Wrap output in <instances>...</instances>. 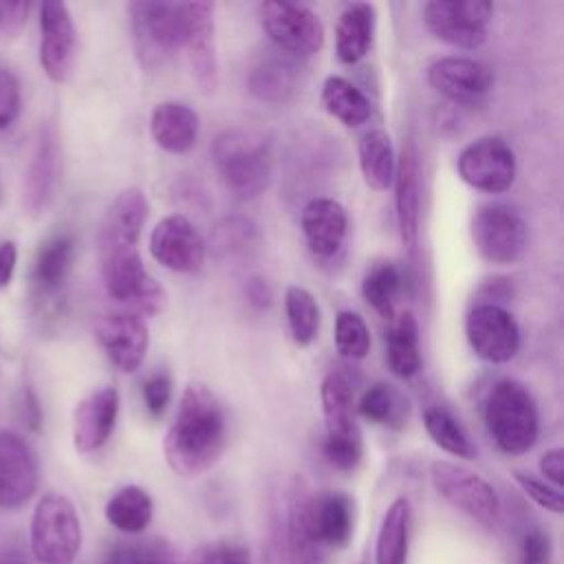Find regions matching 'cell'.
<instances>
[{
    "label": "cell",
    "mask_w": 564,
    "mask_h": 564,
    "mask_svg": "<svg viewBox=\"0 0 564 564\" xmlns=\"http://www.w3.org/2000/svg\"><path fill=\"white\" fill-rule=\"evenodd\" d=\"M29 13L26 2L18 0H0V33H13L18 31Z\"/></svg>",
    "instance_id": "7dc6e473"
},
{
    "label": "cell",
    "mask_w": 564,
    "mask_h": 564,
    "mask_svg": "<svg viewBox=\"0 0 564 564\" xmlns=\"http://www.w3.org/2000/svg\"><path fill=\"white\" fill-rule=\"evenodd\" d=\"M410 500L403 496L394 498L386 509L377 533L375 564H405L410 542Z\"/></svg>",
    "instance_id": "f546056e"
},
{
    "label": "cell",
    "mask_w": 564,
    "mask_h": 564,
    "mask_svg": "<svg viewBox=\"0 0 564 564\" xmlns=\"http://www.w3.org/2000/svg\"><path fill=\"white\" fill-rule=\"evenodd\" d=\"M540 471L553 487L560 489L564 485V449L562 447L546 449L540 458Z\"/></svg>",
    "instance_id": "bcb514c9"
},
{
    "label": "cell",
    "mask_w": 564,
    "mask_h": 564,
    "mask_svg": "<svg viewBox=\"0 0 564 564\" xmlns=\"http://www.w3.org/2000/svg\"><path fill=\"white\" fill-rule=\"evenodd\" d=\"M82 549L75 505L62 494H46L31 518V551L40 564H73Z\"/></svg>",
    "instance_id": "8992f818"
},
{
    "label": "cell",
    "mask_w": 564,
    "mask_h": 564,
    "mask_svg": "<svg viewBox=\"0 0 564 564\" xmlns=\"http://www.w3.org/2000/svg\"><path fill=\"white\" fill-rule=\"evenodd\" d=\"M401 291V273L394 262L379 260L370 264L361 280V295L383 319H394V306Z\"/></svg>",
    "instance_id": "d590c367"
},
{
    "label": "cell",
    "mask_w": 564,
    "mask_h": 564,
    "mask_svg": "<svg viewBox=\"0 0 564 564\" xmlns=\"http://www.w3.org/2000/svg\"><path fill=\"white\" fill-rule=\"evenodd\" d=\"M357 154L364 183L375 192H386L392 185L397 170V154L390 134L381 128L368 130L359 139Z\"/></svg>",
    "instance_id": "83f0119b"
},
{
    "label": "cell",
    "mask_w": 564,
    "mask_h": 564,
    "mask_svg": "<svg viewBox=\"0 0 564 564\" xmlns=\"http://www.w3.org/2000/svg\"><path fill=\"white\" fill-rule=\"evenodd\" d=\"M95 337L108 361L121 372H134L143 364L150 346L145 319L130 311L101 315L95 324Z\"/></svg>",
    "instance_id": "d6986e66"
},
{
    "label": "cell",
    "mask_w": 564,
    "mask_h": 564,
    "mask_svg": "<svg viewBox=\"0 0 564 564\" xmlns=\"http://www.w3.org/2000/svg\"><path fill=\"white\" fill-rule=\"evenodd\" d=\"M205 240L189 218L170 214L161 218L150 234L152 258L176 273H194L205 262Z\"/></svg>",
    "instance_id": "ac0fdd59"
},
{
    "label": "cell",
    "mask_w": 564,
    "mask_h": 564,
    "mask_svg": "<svg viewBox=\"0 0 564 564\" xmlns=\"http://www.w3.org/2000/svg\"><path fill=\"white\" fill-rule=\"evenodd\" d=\"M262 247L260 227L245 216H227L212 229V253L223 262L251 260Z\"/></svg>",
    "instance_id": "4316f807"
},
{
    "label": "cell",
    "mask_w": 564,
    "mask_h": 564,
    "mask_svg": "<svg viewBox=\"0 0 564 564\" xmlns=\"http://www.w3.org/2000/svg\"><path fill=\"white\" fill-rule=\"evenodd\" d=\"M427 84L445 99L458 106L476 108L485 104V99L494 90L496 77L494 70L478 59L447 55L438 57L427 66Z\"/></svg>",
    "instance_id": "5bb4252c"
},
{
    "label": "cell",
    "mask_w": 564,
    "mask_h": 564,
    "mask_svg": "<svg viewBox=\"0 0 564 564\" xmlns=\"http://www.w3.org/2000/svg\"><path fill=\"white\" fill-rule=\"evenodd\" d=\"M482 421L498 449L509 456L527 454L540 434L535 401L513 379H500L489 388L482 403Z\"/></svg>",
    "instance_id": "3957f363"
},
{
    "label": "cell",
    "mask_w": 564,
    "mask_h": 564,
    "mask_svg": "<svg viewBox=\"0 0 564 564\" xmlns=\"http://www.w3.org/2000/svg\"><path fill=\"white\" fill-rule=\"evenodd\" d=\"M148 214H150V205L143 189L139 187L121 189L112 198V203L108 205L101 218L99 234H97L99 256L137 249Z\"/></svg>",
    "instance_id": "44dd1931"
},
{
    "label": "cell",
    "mask_w": 564,
    "mask_h": 564,
    "mask_svg": "<svg viewBox=\"0 0 564 564\" xmlns=\"http://www.w3.org/2000/svg\"><path fill=\"white\" fill-rule=\"evenodd\" d=\"M227 445V416L216 394L189 383L176 408V416L165 432L163 454L170 469L183 478L209 471Z\"/></svg>",
    "instance_id": "6da1fadb"
},
{
    "label": "cell",
    "mask_w": 564,
    "mask_h": 564,
    "mask_svg": "<svg viewBox=\"0 0 564 564\" xmlns=\"http://www.w3.org/2000/svg\"><path fill=\"white\" fill-rule=\"evenodd\" d=\"M247 300L253 308H267L271 306V300H273V291L269 286V282L262 278V275H253L247 280Z\"/></svg>",
    "instance_id": "681fc988"
},
{
    "label": "cell",
    "mask_w": 564,
    "mask_h": 564,
    "mask_svg": "<svg viewBox=\"0 0 564 564\" xmlns=\"http://www.w3.org/2000/svg\"><path fill=\"white\" fill-rule=\"evenodd\" d=\"M465 337L487 364H507L520 350V326L502 304L478 302L465 317Z\"/></svg>",
    "instance_id": "4fadbf2b"
},
{
    "label": "cell",
    "mask_w": 564,
    "mask_h": 564,
    "mask_svg": "<svg viewBox=\"0 0 564 564\" xmlns=\"http://www.w3.org/2000/svg\"><path fill=\"white\" fill-rule=\"evenodd\" d=\"M40 482L37 458L31 445L13 430H0V507L20 509Z\"/></svg>",
    "instance_id": "ffe728a7"
},
{
    "label": "cell",
    "mask_w": 564,
    "mask_h": 564,
    "mask_svg": "<svg viewBox=\"0 0 564 564\" xmlns=\"http://www.w3.org/2000/svg\"><path fill=\"white\" fill-rule=\"evenodd\" d=\"M335 346L346 359L359 361L370 352V330L355 311H341L335 317Z\"/></svg>",
    "instance_id": "ab89813d"
},
{
    "label": "cell",
    "mask_w": 564,
    "mask_h": 564,
    "mask_svg": "<svg viewBox=\"0 0 564 564\" xmlns=\"http://www.w3.org/2000/svg\"><path fill=\"white\" fill-rule=\"evenodd\" d=\"M551 540L544 531L531 529L520 542V564H549Z\"/></svg>",
    "instance_id": "ee69618b"
},
{
    "label": "cell",
    "mask_w": 564,
    "mask_h": 564,
    "mask_svg": "<svg viewBox=\"0 0 564 564\" xmlns=\"http://www.w3.org/2000/svg\"><path fill=\"white\" fill-rule=\"evenodd\" d=\"M119 416V392L104 386L86 394L73 412V445L79 454L97 452L110 438Z\"/></svg>",
    "instance_id": "7402d4cb"
},
{
    "label": "cell",
    "mask_w": 564,
    "mask_h": 564,
    "mask_svg": "<svg viewBox=\"0 0 564 564\" xmlns=\"http://www.w3.org/2000/svg\"><path fill=\"white\" fill-rule=\"evenodd\" d=\"M75 242L70 234H55L42 242L33 260V284L42 295H55L70 271Z\"/></svg>",
    "instance_id": "f1b7e54d"
},
{
    "label": "cell",
    "mask_w": 564,
    "mask_h": 564,
    "mask_svg": "<svg viewBox=\"0 0 564 564\" xmlns=\"http://www.w3.org/2000/svg\"><path fill=\"white\" fill-rule=\"evenodd\" d=\"M494 4L487 0H430L423 4L427 31L460 51H476L487 42Z\"/></svg>",
    "instance_id": "ba28073f"
},
{
    "label": "cell",
    "mask_w": 564,
    "mask_h": 564,
    "mask_svg": "<svg viewBox=\"0 0 564 564\" xmlns=\"http://www.w3.org/2000/svg\"><path fill=\"white\" fill-rule=\"evenodd\" d=\"M18 264V249L11 240H0V289L9 286Z\"/></svg>",
    "instance_id": "f907efd6"
},
{
    "label": "cell",
    "mask_w": 564,
    "mask_h": 564,
    "mask_svg": "<svg viewBox=\"0 0 564 564\" xmlns=\"http://www.w3.org/2000/svg\"><path fill=\"white\" fill-rule=\"evenodd\" d=\"M57 163L59 154L55 137L51 132H44L37 143L24 185V207L31 214H40L46 207L57 181Z\"/></svg>",
    "instance_id": "1f68e13d"
},
{
    "label": "cell",
    "mask_w": 564,
    "mask_h": 564,
    "mask_svg": "<svg viewBox=\"0 0 564 564\" xmlns=\"http://www.w3.org/2000/svg\"><path fill=\"white\" fill-rule=\"evenodd\" d=\"M297 73L295 66L278 55L262 57L249 73V93L264 104H282L295 90Z\"/></svg>",
    "instance_id": "d6a6232c"
},
{
    "label": "cell",
    "mask_w": 564,
    "mask_h": 564,
    "mask_svg": "<svg viewBox=\"0 0 564 564\" xmlns=\"http://www.w3.org/2000/svg\"><path fill=\"white\" fill-rule=\"evenodd\" d=\"M386 357L390 370L401 379H412L421 370L419 322L410 311L394 315L386 335Z\"/></svg>",
    "instance_id": "4dcf8cb0"
},
{
    "label": "cell",
    "mask_w": 564,
    "mask_h": 564,
    "mask_svg": "<svg viewBox=\"0 0 564 564\" xmlns=\"http://www.w3.org/2000/svg\"><path fill=\"white\" fill-rule=\"evenodd\" d=\"M518 487L542 509L551 511V513H562L564 511V496L557 487L553 485H546L544 480L531 476V474H522V471H516L513 474Z\"/></svg>",
    "instance_id": "60d3db41"
},
{
    "label": "cell",
    "mask_w": 564,
    "mask_h": 564,
    "mask_svg": "<svg viewBox=\"0 0 564 564\" xmlns=\"http://www.w3.org/2000/svg\"><path fill=\"white\" fill-rule=\"evenodd\" d=\"M291 507L319 546L341 549L350 542L355 505L346 494L322 491L317 496H297Z\"/></svg>",
    "instance_id": "2e32d148"
},
{
    "label": "cell",
    "mask_w": 564,
    "mask_h": 564,
    "mask_svg": "<svg viewBox=\"0 0 564 564\" xmlns=\"http://www.w3.org/2000/svg\"><path fill=\"white\" fill-rule=\"evenodd\" d=\"M198 564H249V553L242 546L218 542L200 553Z\"/></svg>",
    "instance_id": "f6af8a7d"
},
{
    "label": "cell",
    "mask_w": 564,
    "mask_h": 564,
    "mask_svg": "<svg viewBox=\"0 0 564 564\" xmlns=\"http://www.w3.org/2000/svg\"><path fill=\"white\" fill-rule=\"evenodd\" d=\"M284 313L293 341L302 348L311 346L319 333V304L315 295L300 284L286 286Z\"/></svg>",
    "instance_id": "8d00e7d4"
},
{
    "label": "cell",
    "mask_w": 564,
    "mask_h": 564,
    "mask_svg": "<svg viewBox=\"0 0 564 564\" xmlns=\"http://www.w3.org/2000/svg\"><path fill=\"white\" fill-rule=\"evenodd\" d=\"M0 564H29V562L20 551H9V553L0 555Z\"/></svg>",
    "instance_id": "816d5d0a"
},
{
    "label": "cell",
    "mask_w": 564,
    "mask_h": 564,
    "mask_svg": "<svg viewBox=\"0 0 564 564\" xmlns=\"http://www.w3.org/2000/svg\"><path fill=\"white\" fill-rule=\"evenodd\" d=\"M101 278L108 295L134 315H159L167 306V293L145 269L139 249L99 256Z\"/></svg>",
    "instance_id": "52a82bcc"
},
{
    "label": "cell",
    "mask_w": 564,
    "mask_h": 564,
    "mask_svg": "<svg viewBox=\"0 0 564 564\" xmlns=\"http://www.w3.org/2000/svg\"><path fill=\"white\" fill-rule=\"evenodd\" d=\"M434 489L458 511L491 529L500 520V500L489 480L449 460H434L430 467Z\"/></svg>",
    "instance_id": "8fae6325"
},
{
    "label": "cell",
    "mask_w": 564,
    "mask_h": 564,
    "mask_svg": "<svg viewBox=\"0 0 564 564\" xmlns=\"http://www.w3.org/2000/svg\"><path fill=\"white\" fill-rule=\"evenodd\" d=\"M132 46L139 64L156 70L172 59L183 44L181 2H130Z\"/></svg>",
    "instance_id": "5b68a950"
},
{
    "label": "cell",
    "mask_w": 564,
    "mask_h": 564,
    "mask_svg": "<svg viewBox=\"0 0 564 564\" xmlns=\"http://www.w3.org/2000/svg\"><path fill=\"white\" fill-rule=\"evenodd\" d=\"M22 106L20 82L13 73L0 70V130L13 123Z\"/></svg>",
    "instance_id": "7bdbcfd3"
},
{
    "label": "cell",
    "mask_w": 564,
    "mask_h": 564,
    "mask_svg": "<svg viewBox=\"0 0 564 564\" xmlns=\"http://www.w3.org/2000/svg\"><path fill=\"white\" fill-rule=\"evenodd\" d=\"M141 394H143V403L148 408V412L152 416H161L165 412V408L170 405L172 399V379L167 372L156 370L150 377H145L143 386H141Z\"/></svg>",
    "instance_id": "b9f144b4"
},
{
    "label": "cell",
    "mask_w": 564,
    "mask_h": 564,
    "mask_svg": "<svg viewBox=\"0 0 564 564\" xmlns=\"http://www.w3.org/2000/svg\"><path fill=\"white\" fill-rule=\"evenodd\" d=\"M154 513L152 498L145 489L128 485L106 502V520L121 533H141Z\"/></svg>",
    "instance_id": "e575fe53"
},
{
    "label": "cell",
    "mask_w": 564,
    "mask_h": 564,
    "mask_svg": "<svg viewBox=\"0 0 564 564\" xmlns=\"http://www.w3.org/2000/svg\"><path fill=\"white\" fill-rule=\"evenodd\" d=\"M198 130L196 110L181 101H161L150 115L152 139L167 154H187L198 141Z\"/></svg>",
    "instance_id": "d4e9b609"
},
{
    "label": "cell",
    "mask_w": 564,
    "mask_h": 564,
    "mask_svg": "<svg viewBox=\"0 0 564 564\" xmlns=\"http://www.w3.org/2000/svg\"><path fill=\"white\" fill-rule=\"evenodd\" d=\"M212 159L223 185L238 198H256L273 176L269 137L253 128H225L212 145Z\"/></svg>",
    "instance_id": "7a4b0ae2"
},
{
    "label": "cell",
    "mask_w": 564,
    "mask_h": 564,
    "mask_svg": "<svg viewBox=\"0 0 564 564\" xmlns=\"http://www.w3.org/2000/svg\"><path fill=\"white\" fill-rule=\"evenodd\" d=\"M394 207H397V227L401 242L408 249L416 247L419 240V220H421V170L419 156L412 143H405L394 170Z\"/></svg>",
    "instance_id": "cb8c5ba5"
},
{
    "label": "cell",
    "mask_w": 564,
    "mask_h": 564,
    "mask_svg": "<svg viewBox=\"0 0 564 564\" xmlns=\"http://www.w3.org/2000/svg\"><path fill=\"white\" fill-rule=\"evenodd\" d=\"M423 425H425L430 438L447 454H452L456 458H465V460L476 458V445L471 443V438L467 436L463 425L445 408H438V405L427 408L423 412Z\"/></svg>",
    "instance_id": "f35d334b"
},
{
    "label": "cell",
    "mask_w": 564,
    "mask_h": 564,
    "mask_svg": "<svg viewBox=\"0 0 564 564\" xmlns=\"http://www.w3.org/2000/svg\"><path fill=\"white\" fill-rule=\"evenodd\" d=\"M359 414L370 421L386 427H401L408 419V399L390 383H372L357 403Z\"/></svg>",
    "instance_id": "74e56055"
},
{
    "label": "cell",
    "mask_w": 564,
    "mask_h": 564,
    "mask_svg": "<svg viewBox=\"0 0 564 564\" xmlns=\"http://www.w3.org/2000/svg\"><path fill=\"white\" fill-rule=\"evenodd\" d=\"M123 553H126V564H172L167 553H163L159 544H143L132 549L126 546Z\"/></svg>",
    "instance_id": "c3c4849f"
},
{
    "label": "cell",
    "mask_w": 564,
    "mask_h": 564,
    "mask_svg": "<svg viewBox=\"0 0 564 564\" xmlns=\"http://www.w3.org/2000/svg\"><path fill=\"white\" fill-rule=\"evenodd\" d=\"M183 11V44L192 77L203 93H214L218 86V57H216V26L212 2H181Z\"/></svg>",
    "instance_id": "e0dca14e"
},
{
    "label": "cell",
    "mask_w": 564,
    "mask_h": 564,
    "mask_svg": "<svg viewBox=\"0 0 564 564\" xmlns=\"http://www.w3.org/2000/svg\"><path fill=\"white\" fill-rule=\"evenodd\" d=\"M319 401L324 414V456L339 471H352L364 456V438L355 421V392L346 375L333 370L322 379Z\"/></svg>",
    "instance_id": "277c9868"
},
{
    "label": "cell",
    "mask_w": 564,
    "mask_h": 564,
    "mask_svg": "<svg viewBox=\"0 0 564 564\" xmlns=\"http://www.w3.org/2000/svg\"><path fill=\"white\" fill-rule=\"evenodd\" d=\"M0 192H2V189H0Z\"/></svg>",
    "instance_id": "f5cc1de1"
},
{
    "label": "cell",
    "mask_w": 564,
    "mask_h": 564,
    "mask_svg": "<svg viewBox=\"0 0 564 564\" xmlns=\"http://www.w3.org/2000/svg\"><path fill=\"white\" fill-rule=\"evenodd\" d=\"M324 110L348 128H357L370 119L368 97L346 77L328 75L322 84Z\"/></svg>",
    "instance_id": "836d02e7"
},
{
    "label": "cell",
    "mask_w": 564,
    "mask_h": 564,
    "mask_svg": "<svg viewBox=\"0 0 564 564\" xmlns=\"http://www.w3.org/2000/svg\"><path fill=\"white\" fill-rule=\"evenodd\" d=\"M77 62V29L59 0L40 4V66L51 82H66Z\"/></svg>",
    "instance_id": "9a60e30c"
},
{
    "label": "cell",
    "mask_w": 564,
    "mask_h": 564,
    "mask_svg": "<svg viewBox=\"0 0 564 564\" xmlns=\"http://www.w3.org/2000/svg\"><path fill=\"white\" fill-rule=\"evenodd\" d=\"M377 29V11L370 2L346 4L335 26V53L341 64L361 62L372 48Z\"/></svg>",
    "instance_id": "484cf974"
},
{
    "label": "cell",
    "mask_w": 564,
    "mask_h": 564,
    "mask_svg": "<svg viewBox=\"0 0 564 564\" xmlns=\"http://www.w3.org/2000/svg\"><path fill=\"white\" fill-rule=\"evenodd\" d=\"M471 242L489 264H513L527 249V225L522 216L505 203L480 205L471 216Z\"/></svg>",
    "instance_id": "30bf717a"
},
{
    "label": "cell",
    "mask_w": 564,
    "mask_h": 564,
    "mask_svg": "<svg viewBox=\"0 0 564 564\" xmlns=\"http://www.w3.org/2000/svg\"><path fill=\"white\" fill-rule=\"evenodd\" d=\"M456 172L478 192L502 194L516 181V154L500 137H480L460 150Z\"/></svg>",
    "instance_id": "7c38bea8"
},
{
    "label": "cell",
    "mask_w": 564,
    "mask_h": 564,
    "mask_svg": "<svg viewBox=\"0 0 564 564\" xmlns=\"http://www.w3.org/2000/svg\"><path fill=\"white\" fill-rule=\"evenodd\" d=\"M302 234L308 251L319 260L335 258L346 242L348 216L339 200L315 196L302 207Z\"/></svg>",
    "instance_id": "603a6c76"
},
{
    "label": "cell",
    "mask_w": 564,
    "mask_h": 564,
    "mask_svg": "<svg viewBox=\"0 0 564 564\" xmlns=\"http://www.w3.org/2000/svg\"><path fill=\"white\" fill-rule=\"evenodd\" d=\"M260 26L267 37L284 53L295 57H313L324 46V24L319 15L289 0H267L258 7Z\"/></svg>",
    "instance_id": "9c48e42d"
}]
</instances>
